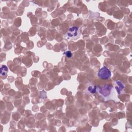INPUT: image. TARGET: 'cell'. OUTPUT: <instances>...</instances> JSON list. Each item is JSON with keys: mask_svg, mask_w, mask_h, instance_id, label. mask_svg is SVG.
<instances>
[{"mask_svg": "<svg viewBox=\"0 0 132 132\" xmlns=\"http://www.w3.org/2000/svg\"><path fill=\"white\" fill-rule=\"evenodd\" d=\"M97 92L105 102L110 100H113L114 102L119 101L115 89L109 85L106 84L102 87H98Z\"/></svg>", "mask_w": 132, "mask_h": 132, "instance_id": "obj_1", "label": "cell"}, {"mask_svg": "<svg viewBox=\"0 0 132 132\" xmlns=\"http://www.w3.org/2000/svg\"><path fill=\"white\" fill-rule=\"evenodd\" d=\"M66 36L69 39L75 40L79 38L80 37V33L78 27L75 26H70L67 31Z\"/></svg>", "mask_w": 132, "mask_h": 132, "instance_id": "obj_2", "label": "cell"}, {"mask_svg": "<svg viewBox=\"0 0 132 132\" xmlns=\"http://www.w3.org/2000/svg\"><path fill=\"white\" fill-rule=\"evenodd\" d=\"M111 72L106 67L104 66L100 69L97 73V76L103 80H107L110 78Z\"/></svg>", "mask_w": 132, "mask_h": 132, "instance_id": "obj_3", "label": "cell"}, {"mask_svg": "<svg viewBox=\"0 0 132 132\" xmlns=\"http://www.w3.org/2000/svg\"><path fill=\"white\" fill-rule=\"evenodd\" d=\"M113 87L115 89L117 94L120 95L123 93L125 89V85L121 80H117L113 82Z\"/></svg>", "mask_w": 132, "mask_h": 132, "instance_id": "obj_4", "label": "cell"}, {"mask_svg": "<svg viewBox=\"0 0 132 132\" xmlns=\"http://www.w3.org/2000/svg\"><path fill=\"white\" fill-rule=\"evenodd\" d=\"M97 88H98V86L97 85L90 84L89 85L87 86L86 89V92L89 94L93 95L97 92Z\"/></svg>", "mask_w": 132, "mask_h": 132, "instance_id": "obj_5", "label": "cell"}, {"mask_svg": "<svg viewBox=\"0 0 132 132\" xmlns=\"http://www.w3.org/2000/svg\"><path fill=\"white\" fill-rule=\"evenodd\" d=\"M8 72V68L6 65H2L1 67V75L5 77Z\"/></svg>", "mask_w": 132, "mask_h": 132, "instance_id": "obj_6", "label": "cell"}, {"mask_svg": "<svg viewBox=\"0 0 132 132\" xmlns=\"http://www.w3.org/2000/svg\"><path fill=\"white\" fill-rule=\"evenodd\" d=\"M64 54L66 55V56L68 57V58H71L72 56V54L71 53V51H66L64 53Z\"/></svg>", "mask_w": 132, "mask_h": 132, "instance_id": "obj_7", "label": "cell"}]
</instances>
